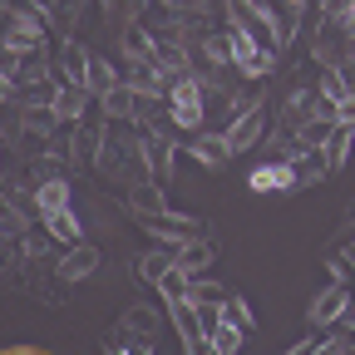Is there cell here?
<instances>
[{
    "instance_id": "1",
    "label": "cell",
    "mask_w": 355,
    "mask_h": 355,
    "mask_svg": "<svg viewBox=\"0 0 355 355\" xmlns=\"http://www.w3.org/2000/svg\"><path fill=\"white\" fill-rule=\"evenodd\" d=\"M168 123L178 133H188V139H198V133L207 128V89H202L198 74L173 79V89H168Z\"/></svg>"
},
{
    "instance_id": "2",
    "label": "cell",
    "mask_w": 355,
    "mask_h": 355,
    "mask_svg": "<svg viewBox=\"0 0 355 355\" xmlns=\"http://www.w3.org/2000/svg\"><path fill=\"white\" fill-rule=\"evenodd\" d=\"M10 30L0 35V50H10L15 60H35L44 50V25L35 20V10H6Z\"/></svg>"
},
{
    "instance_id": "3",
    "label": "cell",
    "mask_w": 355,
    "mask_h": 355,
    "mask_svg": "<svg viewBox=\"0 0 355 355\" xmlns=\"http://www.w3.org/2000/svg\"><path fill=\"white\" fill-rule=\"evenodd\" d=\"M139 158H144V173H148V183L163 188L168 178H173V158H178V144H173V133H139Z\"/></svg>"
},
{
    "instance_id": "4",
    "label": "cell",
    "mask_w": 355,
    "mask_h": 355,
    "mask_svg": "<svg viewBox=\"0 0 355 355\" xmlns=\"http://www.w3.org/2000/svg\"><path fill=\"white\" fill-rule=\"evenodd\" d=\"M345 316H350V286H340V282L321 286L316 296H311V306H306V321L316 326V331H331Z\"/></svg>"
},
{
    "instance_id": "5",
    "label": "cell",
    "mask_w": 355,
    "mask_h": 355,
    "mask_svg": "<svg viewBox=\"0 0 355 355\" xmlns=\"http://www.w3.org/2000/svg\"><path fill=\"white\" fill-rule=\"evenodd\" d=\"M222 139H227L232 158H237V153H252V148L266 139V99H261V104H252L247 114H237L227 128H222Z\"/></svg>"
},
{
    "instance_id": "6",
    "label": "cell",
    "mask_w": 355,
    "mask_h": 355,
    "mask_svg": "<svg viewBox=\"0 0 355 355\" xmlns=\"http://www.w3.org/2000/svg\"><path fill=\"white\" fill-rule=\"evenodd\" d=\"M247 188H252V193H291V188H301V178H296L291 163L266 158V163H257V168L247 173Z\"/></svg>"
},
{
    "instance_id": "7",
    "label": "cell",
    "mask_w": 355,
    "mask_h": 355,
    "mask_svg": "<svg viewBox=\"0 0 355 355\" xmlns=\"http://www.w3.org/2000/svg\"><path fill=\"white\" fill-rule=\"evenodd\" d=\"M99 266H104V252L84 242V247H74V252H64V257H60V272H55V277H60L64 286H79V282L94 277Z\"/></svg>"
},
{
    "instance_id": "8",
    "label": "cell",
    "mask_w": 355,
    "mask_h": 355,
    "mask_svg": "<svg viewBox=\"0 0 355 355\" xmlns=\"http://www.w3.org/2000/svg\"><path fill=\"white\" fill-rule=\"evenodd\" d=\"M89 60H94V55H89L79 40H64V44H60L55 84H60V89H84V79H89Z\"/></svg>"
},
{
    "instance_id": "9",
    "label": "cell",
    "mask_w": 355,
    "mask_h": 355,
    "mask_svg": "<svg viewBox=\"0 0 355 355\" xmlns=\"http://www.w3.org/2000/svg\"><path fill=\"white\" fill-rule=\"evenodd\" d=\"M158 326H163V316H158V306H128L123 316H119V340H148L153 345V336H158Z\"/></svg>"
},
{
    "instance_id": "10",
    "label": "cell",
    "mask_w": 355,
    "mask_h": 355,
    "mask_svg": "<svg viewBox=\"0 0 355 355\" xmlns=\"http://www.w3.org/2000/svg\"><path fill=\"white\" fill-rule=\"evenodd\" d=\"M188 153H193L198 168H207V173H222V168H227V158H232L227 139H222V133H212V128H202L198 139H188Z\"/></svg>"
},
{
    "instance_id": "11",
    "label": "cell",
    "mask_w": 355,
    "mask_h": 355,
    "mask_svg": "<svg viewBox=\"0 0 355 355\" xmlns=\"http://www.w3.org/2000/svg\"><path fill=\"white\" fill-rule=\"evenodd\" d=\"M35 212H40V222L44 217H55V212H69V178H40V183H35Z\"/></svg>"
},
{
    "instance_id": "12",
    "label": "cell",
    "mask_w": 355,
    "mask_h": 355,
    "mask_svg": "<svg viewBox=\"0 0 355 355\" xmlns=\"http://www.w3.org/2000/svg\"><path fill=\"white\" fill-rule=\"evenodd\" d=\"M40 227L50 232V242H60L64 252L84 247V222H79V212H74V207H69V212H55V217H44Z\"/></svg>"
},
{
    "instance_id": "13",
    "label": "cell",
    "mask_w": 355,
    "mask_h": 355,
    "mask_svg": "<svg viewBox=\"0 0 355 355\" xmlns=\"http://www.w3.org/2000/svg\"><path fill=\"white\" fill-rule=\"evenodd\" d=\"M217 261V242L212 237H198L188 242L183 252H178V272H188V277H207V266Z\"/></svg>"
},
{
    "instance_id": "14",
    "label": "cell",
    "mask_w": 355,
    "mask_h": 355,
    "mask_svg": "<svg viewBox=\"0 0 355 355\" xmlns=\"http://www.w3.org/2000/svg\"><path fill=\"white\" fill-rule=\"evenodd\" d=\"M119 84H123V79H119V69H114L104 55L89 60V79H84V94H89V99H109Z\"/></svg>"
},
{
    "instance_id": "15",
    "label": "cell",
    "mask_w": 355,
    "mask_h": 355,
    "mask_svg": "<svg viewBox=\"0 0 355 355\" xmlns=\"http://www.w3.org/2000/svg\"><path fill=\"white\" fill-rule=\"evenodd\" d=\"M104 133H109V123H79V128H74V144H69L74 163H99Z\"/></svg>"
},
{
    "instance_id": "16",
    "label": "cell",
    "mask_w": 355,
    "mask_h": 355,
    "mask_svg": "<svg viewBox=\"0 0 355 355\" xmlns=\"http://www.w3.org/2000/svg\"><path fill=\"white\" fill-rule=\"evenodd\" d=\"M227 286L222 282H212V277H193V291H188V306H198V311H222L227 306Z\"/></svg>"
},
{
    "instance_id": "17",
    "label": "cell",
    "mask_w": 355,
    "mask_h": 355,
    "mask_svg": "<svg viewBox=\"0 0 355 355\" xmlns=\"http://www.w3.org/2000/svg\"><path fill=\"white\" fill-rule=\"evenodd\" d=\"M55 119L60 123H84V109H89V94L84 89H55Z\"/></svg>"
},
{
    "instance_id": "18",
    "label": "cell",
    "mask_w": 355,
    "mask_h": 355,
    "mask_svg": "<svg viewBox=\"0 0 355 355\" xmlns=\"http://www.w3.org/2000/svg\"><path fill=\"white\" fill-rule=\"evenodd\" d=\"M316 94H321V99L336 109L340 99H350V94H355V84H350V74H345V69H321V84H316Z\"/></svg>"
},
{
    "instance_id": "19",
    "label": "cell",
    "mask_w": 355,
    "mask_h": 355,
    "mask_svg": "<svg viewBox=\"0 0 355 355\" xmlns=\"http://www.w3.org/2000/svg\"><path fill=\"white\" fill-rule=\"evenodd\" d=\"M173 266H178V261H173V252H163V247H158V252H144V257H139V282L163 286V277L173 272Z\"/></svg>"
},
{
    "instance_id": "20",
    "label": "cell",
    "mask_w": 355,
    "mask_h": 355,
    "mask_svg": "<svg viewBox=\"0 0 355 355\" xmlns=\"http://www.w3.org/2000/svg\"><path fill=\"white\" fill-rule=\"evenodd\" d=\"M222 40H227V60H232V69H242V64H247V60H252V55L261 50V44H257V40H252V35H247L242 25L222 30Z\"/></svg>"
},
{
    "instance_id": "21",
    "label": "cell",
    "mask_w": 355,
    "mask_h": 355,
    "mask_svg": "<svg viewBox=\"0 0 355 355\" xmlns=\"http://www.w3.org/2000/svg\"><path fill=\"white\" fill-rule=\"evenodd\" d=\"M133 99H139V94H133L128 84H119L109 99H99V109H104V119H109V123H128V119H133Z\"/></svg>"
},
{
    "instance_id": "22",
    "label": "cell",
    "mask_w": 355,
    "mask_h": 355,
    "mask_svg": "<svg viewBox=\"0 0 355 355\" xmlns=\"http://www.w3.org/2000/svg\"><path fill=\"white\" fill-rule=\"evenodd\" d=\"M123 55H128L133 64H153V35L139 30V25H128V30H123Z\"/></svg>"
},
{
    "instance_id": "23",
    "label": "cell",
    "mask_w": 355,
    "mask_h": 355,
    "mask_svg": "<svg viewBox=\"0 0 355 355\" xmlns=\"http://www.w3.org/2000/svg\"><path fill=\"white\" fill-rule=\"evenodd\" d=\"M217 321H227V326H237L242 336H252V331H257V321H252V306H247V301H242L237 291L227 296V306L217 311Z\"/></svg>"
},
{
    "instance_id": "24",
    "label": "cell",
    "mask_w": 355,
    "mask_h": 355,
    "mask_svg": "<svg viewBox=\"0 0 355 355\" xmlns=\"http://www.w3.org/2000/svg\"><path fill=\"white\" fill-rule=\"evenodd\" d=\"M242 340H247V336H242L237 326H227V321H217V326L207 331V345H212L217 355H242Z\"/></svg>"
},
{
    "instance_id": "25",
    "label": "cell",
    "mask_w": 355,
    "mask_h": 355,
    "mask_svg": "<svg viewBox=\"0 0 355 355\" xmlns=\"http://www.w3.org/2000/svg\"><path fill=\"white\" fill-rule=\"evenodd\" d=\"M345 158H350V133H345V128H336V133H331V144L321 148V163L336 173V168H345Z\"/></svg>"
},
{
    "instance_id": "26",
    "label": "cell",
    "mask_w": 355,
    "mask_h": 355,
    "mask_svg": "<svg viewBox=\"0 0 355 355\" xmlns=\"http://www.w3.org/2000/svg\"><path fill=\"white\" fill-rule=\"evenodd\" d=\"M277 60H282L277 50H257V55H252L237 74H242V79H266V74H277Z\"/></svg>"
},
{
    "instance_id": "27",
    "label": "cell",
    "mask_w": 355,
    "mask_h": 355,
    "mask_svg": "<svg viewBox=\"0 0 355 355\" xmlns=\"http://www.w3.org/2000/svg\"><path fill=\"white\" fill-rule=\"evenodd\" d=\"M336 128H345V133H355V94L336 104Z\"/></svg>"
},
{
    "instance_id": "28",
    "label": "cell",
    "mask_w": 355,
    "mask_h": 355,
    "mask_svg": "<svg viewBox=\"0 0 355 355\" xmlns=\"http://www.w3.org/2000/svg\"><path fill=\"white\" fill-rule=\"evenodd\" d=\"M44 247H50V232H44V227L40 232H25V257H40Z\"/></svg>"
},
{
    "instance_id": "29",
    "label": "cell",
    "mask_w": 355,
    "mask_h": 355,
    "mask_svg": "<svg viewBox=\"0 0 355 355\" xmlns=\"http://www.w3.org/2000/svg\"><path fill=\"white\" fill-rule=\"evenodd\" d=\"M316 350H321V336H301V340H296L286 355H316Z\"/></svg>"
},
{
    "instance_id": "30",
    "label": "cell",
    "mask_w": 355,
    "mask_h": 355,
    "mask_svg": "<svg viewBox=\"0 0 355 355\" xmlns=\"http://www.w3.org/2000/svg\"><path fill=\"white\" fill-rule=\"evenodd\" d=\"M119 345H123V355H153L148 340H119Z\"/></svg>"
},
{
    "instance_id": "31",
    "label": "cell",
    "mask_w": 355,
    "mask_h": 355,
    "mask_svg": "<svg viewBox=\"0 0 355 355\" xmlns=\"http://www.w3.org/2000/svg\"><path fill=\"white\" fill-rule=\"evenodd\" d=\"M193 355H217V350H212V345H198V350H193Z\"/></svg>"
},
{
    "instance_id": "32",
    "label": "cell",
    "mask_w": 355,
    "mask_h": 355,
    "mask_svg": "<svg viewBox=\"0 0 355 355\" xmlns=\"http://www.w3.org/2000/svg\"><path fill=\"white\" fill-rule=\"evenodd\" d=\"M104 355H123V345H104Z\"/></svg>"
},
{
    "instance_id": "33",
    "label": "cell",
    "mask_w": 355,
    "mask_h": 355,
    "mask_svg": "<svg viewBox=\"0 0 355 355\" xmlns=\"http://www.w3.org/2000/svg\"><path fill=\"white\" fill-rule=\"evenodd\" d=\"M0 355H10V350H0Z\"/></svg>"
}]
</instances>
